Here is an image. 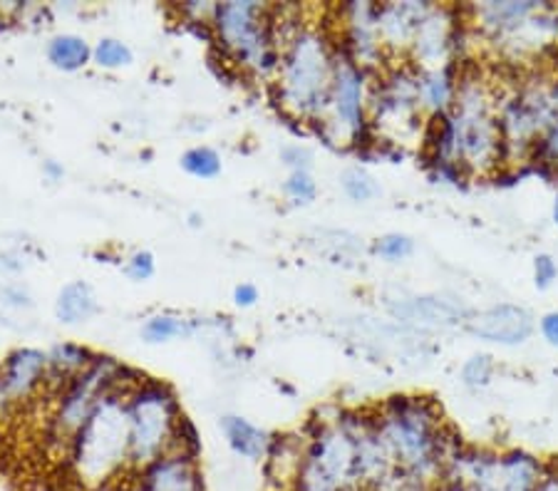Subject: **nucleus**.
<instances>
[{"instance_id": "f257e3e1", "label": "nucleus", "mask_w": 558, "mask_h": 491, "mask_svg": "<svg viewBox=\"0 0 558 491\" xmlns=\"http://www.w3.org/2000/svg\"><path fill=\"white\" fill-rule=\"evenodd\" d=\"M375 425L395 469L429 484H435L462 452V437L449 440L442 409L429 397L395 395L375 415Z\"/></svg>"}, {"instance_id": "f03ea898", "label": "nucleus", "mask_w": 558, "mask_h": 491, "mask_svg": "<svg viewBox=\"0 0 558 491\" xmlns=\"http://www.w3.org/2000/svg\"><path fill=\"white\" fill-rule=\"evenodd\" d=\"M332 73H336V42L315 25L295 35L281 50L278 67V102L293 118L305 122H320L328 118Z\"/></svg>"}, {"instance_id": "7ed1b4c3", "label": "nucleus", "mask_w": 558, "mask_h": 491, "mask_svg": "<svg viewBox=\"0 0 558 491\" xmlns=\"http://www.w3.org/2000/svg\"><path fill=\"white\" fill-rule=\"evenodd\" d=\"M124 397H105L68 444L70 467L89 487L110 484L117 471L130 467V425Z\"/></svg>"}, {"instance_id": "20e7f679", "label": "nucleus", "mask_w": 558, "mask_h": 491, "mask_svg": "<svg viewBox=\"0 0 558 491\" xmlns=\"http://www.w3.org/2000/svg\"><path fill=\"white\" fill-rule=\"evenodd\" d=\"M214 42L221 45L231 62L254 75H278L281 50L274 38V5L264 3H216L211 13Z\"/></svg>"}, {"instance_id": "39448f33", "label": "nucleus", "mask_w": 558, "mask_h": 491, "mask_svg": "<svg viewBox=\"0 0 558 491\" xmlns=\"http://www.w3.org/2000/svg\"><path fill=\"white\" fill-rule=\"evenodd\" d=\"M130 425V467L142 469L144 464L159 459L174 450V430L182 409L174 390L161 380L144 378L124 397Z\"/></svg>"}, {"instance_id": "423d86ee", "label": "nucleus", "mask_w": 558, "mask_h": 491, "mask_svg": "<svg viewBox=\"0 0 558 491\" xmlns=\"http://www.w3.org/2000/svg\"><path fill=\"white\" fill-rule=\"evenodd\" d=\"M371 73H365L355 60H350L336 42V73H332L328 118L320 120V132L328 142L350 145L371 130ZM318 124V122H313Z\"/></svg>"}, {"instance_id": "0eeeda50", "label": "nucleus", "mask_w": 558, "mask_h": 491, "mask_svg": "<svg viewBox=\"0 0 558 491\" xmlns=\"http://www.w3.org/2000/svg\"><path fill=\"white\" fill-rule=\"evenodd\" d=\"M134 481L122 491H204L199 459L184 452H167L159 459L134 469Z\"/></svg>"}, {"instance_id": "6e6552de", "label": "nucleus", "mask_w": 558, "mask_h": 491, "mask_svg": "<svg viewBox=\"0 0 558 491\" xmlns=\"http://www.w3.org/2000/svg\"><path fill=\"white\" fill-rule=\"evenodd\" d=\"M470 333L480 337L484 343L504 345V347H517L524 345L536 330V320L524 306L517 303H499L487 310L472 312Z\"/></svg>"}, {"instance_id": "1a4fd4ad", "label": "nucleus", "mask_w": 558, "mask_h": 491, "mask_svg": "<svg viewBox=\"0 0 558 491\" xmlns=\"http://www.w3.org/2000/svg\"><path fill=\"white\" fill-rule=\"evenodd\" d=\"M5 392L11 400L31 397L35 390L48 385V355L33 347H21L5 357L0 365Z\"/></svg>"}, {"instance_id": "9d476101", "label": "nucleus", "mask_w": 558, "mask_h": 491, "mask_svg": "<svg viewBox=\"0 0 558 491\" xmlns=\"http://www.w3.org/2000/svg\"><path fill=\"white\" fill-rule=\"evenodd\" d=\"M392 312L404 323H417L427 328H449L457 323H470L472 310L457 300H445L437 296L408 298L392 306Z\"/></svg>"}, {"instance_id": "9b49d317", "label": "nucleus", "mask_w": 558, "mask_h": 491, "mask_svg": "<svg viewBox=\"0 0 558 491\" xmlns=\"http://www.w3.org/2000/svg\"><path fill=\"white\" fill-rule=\"evenodd\" d=\"M429 11V3H385L380 5V40L385 48H410Z\"/></svg>"}, {"instance_id": "f8f14e48", "label": "nucleus", "mask_w": 558, "mask_h": 491, "mask_svg": "<svg viewBox=\"0 0 558 491\" xmlns=\"http://www.w3.org/2000/svg\"><path fill=\"white\" fill-rule=\"evenodd\" d=\"M221 432L227 437L231 452L236 454V457L248 462H266L274 434H268L266 430H260V427L251 425L248 419L236 415L221 419Z\"/></svg>"}, {"instance_id": "ddd939ff", "label": "nucleus", "mask_w": 558, "mask_h": 491, "mask_svg": "<svg viewBox=\"0 0 558 491\" xmlns=\"http://www.w3.org/2000/svg\"><path fill=\"white\" fill-rule=\"evenodd\" d=\"M457 79L459 70L454 60L442 67L425 70L422 73V110H429V114L452 112L457 100Z\"/></svg>"}, {"instance_id": "4468645a", "label": "nucleus", "mask_w": 558, "mask_h": 491, "mask_svg": "<svg viewBox=\"0 0 558 491\" xmlns=\"http://www.w3.org/2000/svg\"><path fill=\"white\" fill-rule=\"evenodd\" d=\"M95 353L85 345L75 343H62L56 345L48 353V385H56L58 392L75 378V375L89 368V363L95 360Z\"/></svg>"}, {"instance_id": "2eb2a0df", "label": "nucleus", "mask_w": 558, "mask_h": 491, "mask_svg": "<svg viewBox=\"0 0 558 491\" xmlns=\"http://www.w3.org/2000/svg\"><path fill=\"white\" fill-rule=\"evenodd\" d=\"M97 298L93 289L83 281H72L65 289L60 291L58 303H56V316L60 318V323L68 326H77V323H87L89 318L97 316Z\"/></svg>"}, {"instance_id": "dca6fc26", "label": "nucleus", "mask_w": 558, "mask_h": 491, "mask_svg": "<svg viewBox=\"0 0 558 491\" xmlns=\"http://www.w3.org/2000/svg\"><path fill=\"white\" fill-rule=\"evenodd\" d=\"M48 60L58 70L75 73V70H83L93 60V48L80 35H56L48 45Z\"/></svg>"}, {"instance_id": "f3484780", "label": "nucleus", "mask_w": 558, "mask_h": 491, "mask_svg": "<svg viewBox=\"0 0 558 491\" xmlns=\"http://www.w3.org/2000/svg\"><path fill=\"white\" fill-rule=\"evenodd\" d=\"M196 330L194 320L177 318V316H155L149 318L142 328V337L151 345L157 343H169L174 337H189Z\"/></svg>"}, {"instance_id": "a211bd4d", "label": "nucleus", "mask_w": 558, "mask_h": 491, "mask_svg": "<svg viewBox=\"0 0 558 491\" xmlns=\"http://www.w3.org/2000/svg\"><path fill=\"white\" fill-rule=\"evenodd\" d=\"M340 184H343L348 199H353L357 204H367L383 194L377 179L371 172H365L363 167H348L345 172L340 174Z\"/></svg>"}, {"instance_id": "6ab92c4d", "label": "nucleus", "mask_w": 558, "mask_h": 491, "mask_svg": "<svg viewBox=\"0 0 558 491\" xmlns=\"http://www.w3.org/2000/svg\"><path fill=\"white\" fill-rule=\"evenodd\" d=\"M182 169L196 179H214L221 174V157L211 147H192L182 155Z\"/></svg>"}, {"instance_id": "aec40b11", "label": "nucleus", "mask_w": 558, "mask_h": 491, "mask_svg": "<svg viewBox=\"0 0 558 491\" xmlns=\"http://www.w3.org/2000/svg\"><path fill=\"white\" fill-rule=\"evenodd\" d=\"M93 62L102 70H117L132 62V50L122 40L102 38L93 48Z\"/></svg>"}, {"instance_id": "412c9836", "label": "nucleus", "mask_w": 558, "mask_h": 491, "mask_svg": "<svg viewBox=\"0 0 558 491\" xmlns=\"http://www.w3.org/2000/svg\"><path fill=\"white\" fill-rule=\"evenodd\" d=\"M529 162H534L536 169H558V118L531 147Z\"/></svg>"}, {"instance_id": "4be33fe9", "label": "nucleus", "mask_w": 558, "mask_h": 491, "mask_svg": "<svg viewBox=\"0 0 558 491\" xmlns=\"http://www.w3.org/2000/svg\"><path fill=\"white\" fill-rule=\"evenodd\" d=\"M494 370H497V365H494V357L487 353H476L472 355L470 360L462 365V382L470 390H480V388H487L492 378H494Z\"/></svg>"}, {"instance_id": "5701e85b", "label": "nucleus", "mask_w": 558, "mask_h": 491, "mask_svg": "<svg viewBox=\"0 0 558 491\" xmlns=\"http://www.w3.org/2000/svg\"><path fill=\"white\" fill-rule=\"evenodd\" d=\"M375 254L380 256L383 261L398 263L415 254V241L404 234H387V236L375 241Z\"/></svg>"}, {"instance_id": "b1692460", "label": "nucleus", "mask_w": 558, "mask_h": 491, "mask_svg": "<svg viewBox=\"0 0 558 491\" xmlns=\"http://www.w3.org/2000/svg\"><path fill=\"white\" fill-rule=\"evenodd\" d=\"M283 192L295 204H311L318 196V184H315L311 172H291L283 184Z\"/></svg>"}, {"instance_id": "393cba45", "label": "nucleus", "mask_w": 558, "mask_h": 491, "mask_svg": "<svg viewBox=\"0 0 558 491\" xmlns=\"http://www.w3.org/2000/svg\"><path fill=\"white\" fill-rule=\"evenodd\" d=\"M172 452H184L189 457L199 459L202 457V440H199V432H196V427L192 419L186 415L179 417L177 422V430H174V450Z\"/></svg>"}, {"instance_id": "a878e982", "label": "nucleus", "mask_w": 558, "mask_h": 491, "mask_svg": "<svg viewBox=\"0 0 558 491\" xmlns=\"http://www.w3.org/2000/svg\"><path fill=\"white\" fill-rule=\"evenodd\" d=\"M558 281V261L551 254H538L534 258V283L538 291H548Z\"/></svg>"}, {"instance_id": "bb28decb", "label": "nucleus", "mask_w": 558, "mask_h": 491, "mask_svg": "<svg viewBox=\"0 0 558 491\" xmlns=\"http://www.w3.org/2000/svg\"><path fill=\"white\" fill-rule=\"evenodd\" d=\"M124 273H128L132 281H149L151 275H155V256L149 251H137L130 258L128 266H124Z\"/></svg>"}, {"instance_id": "cd10ccee", "label": "nucleus", "mask_w": 558, "mask_h": 491, "mask_svg": "<svg viewBox=\"0 0 558 491\" xmlns=\"http://www.w3.org/2000/svg\"><path fill=\"white\" fill-rule=\"evenodd\" d=\"M281 159L283 162L291 167V172H311L313 167V155L311 149H305L301 145H293V147H286L281 151Z\"/></svg>"}, {"instance_id": "c85d7f7f", "label": "nucleus", "mask_w": 558, "mask_h": 491, "mask_svg": "<svg viewBox=\"0 0 558 491\" xmlns=\"http://www.w3.org/2000/svg\"><path fill=\"white\" fill-rule=\"evenodd\" d=\"M534 491H558V457L544 462L542 477H538Z\"/></svg>"}, {"instance_id": "c756f323", "label": "nucleus", "mask_w": 558, "mask_h": 491, "mask_svg": "<svg viewBox=\"0 0 558 491\" xmlns=\"http://www.w3.org/2000/svg\"><path fill=\"white\" fill-rule=\"evenodd\" d=\"M538 330H542L544 341L548 345L558 347V310H551L546 312V316H542V320H538Z\"/></svg>"}, {"instance_id": "7c9ffc66", "label": "nucleus", "mask_w": 558, "mask_h": 491, "mask_svg": "<svg viewBox=\"0 0 558 491\" xmlns=\"http://www.w3.org/2000/svg\"><path fill=\"white\" fill-rule=\"evenodd\" d=\"M432 491H474L470 481L459 475H442L435 484H432Z\"/></svg>"}, {"instance_id": "2f4dec72", "label": "nucleus", "mask_w": 558, "mask_h": 491, "mask_svg": "<svg viewBox=\"0 0 558 491\" xmlns=\"http://www.w3.org/2000/svg\"><path fill=\"white\" fill-rule=\"evenodd\" d=\"M233 300H236V306L241 308H251L258 300V289L254 283H241L236 285V291H233Z\"/></svg>"}, {"instance_id": "473e14b6", "label": "nucleus", "mask_w": 558, "mask_h": 491, "mask_svg": "<svg viewBox=\"0 0 558 491\" xmlns=\"http://www.w3.org/2000/svg\"><path fill=\"white\" fill-rule=\"evenodd\" d=\"M45 172H48L50 179H62V174H65L62 172V167H58L56 162H45Z\"/></svg>"}, {"instance_id": "72a5a7b5", "label": "nucleus", "mask_w": 558, "mask_h": 491, "mask_svg": "<svg viewBox=\"0 0 558 491\" xmlns=\"http://www.w3.org/2000/svg\"><path fill=\"white\" fill-rule=\"evenodd\" d=\"M8 400H11V397H8V392H5V385H3V378H0V407H3Z\"/></svg>"}, {"instance_id": "f704fd0d", "label": "nucleus", "mask_w": 558, "mask_h": 491, "mask_svg": "<svg viewBox=\"0 0 558 491\" xmlns=\"http://www.w3.org/2000/svg\"><path fill=\"white\" fill-rule=\"evenodd\" d=\"M551 217H554V223L558 226V194L554 196V207H551Z\"/></svg>"}]
</instances>
